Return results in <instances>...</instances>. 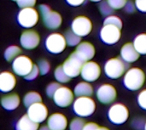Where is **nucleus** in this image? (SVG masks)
<instances>
[{
  "mask_svg": "<svg viewBox=\"0 0 146 130\" xmlns=\"http://www.w3.org/2000/svg\"><path fill=\"white\" fill-rule=\"evenodd\" d=\"M13 1H16V0H13Z\"/></svg>",
  "mask_w": 146,
  "mask_h": 130,
  "instance_id": "obj_47",
  "label": "nucleus"
},
{
  "mask_svg": "<svg viewBox=\"0 0 146 130\" xmlns=\"http://www.w3.org/2000/svg\"><path fill=\"white\" fill-rule=\"evenodd\" d=\"M54 76H55V78L56 80L60 83H67L70 81L71 77L65 72L63 67H62V65H60L58 66L56 69H55V72H54Z\"/></svg>",
  "mask_w": 146,
  "mask_h": 130,
  "instance_id": "obj_28",
  "label": "nucleus"
},
{
  "mask_svg": "<svg viewBox=\"0 0 146 130\" xmlns=\"http://www.w3.org/2000/svg\"><path fill=\"white\" fill-rule=\"evenodd\" d=\"M38 123L33 121L27 114L22 116L15 124V130H38Z\"/></svg>",
  "mask_w": 146,
  "mask_h": 130,
  "instance_id": "obj_22",
  "label": "nucleus"
},
{
  "mask_svg": "<svg viewBox=\"0 0 146 130\" xmlns=\"http://www.w3.org/2000/svg\"><path fill=\"white\" fill-rule=\"evenodd\" d=\"M38 69H39V72H40L41 75H46L50 70V62L47 60H44V59H42V60H38Z\"/></svg>",
  "mask_w": 146,
  "mask_h": 130,
  "instance_id": "obj_32",
  "label": "nucleus"
},
{
  "mask_svg": "<svg viewBox=\"0 0 146 130\" xmlns=\"http://www.w3.org/2000/svg\"><path fill=\"white\" fill-rule=\"evenodd\" d=\"M97 130H110L108 128H105V127H99Z\"/></svg>",
  "mask_w": 146,
  "mask_h": 130,
  "instance_id": "obj_44",
  "label": "nucleus"
},
{
  "mask_svg": "<svg viewBox=\"0 0 146 130\" xmlns=\"http://www.w3.org/2000/svg\"><path fill=\"white\" fill-rule=\"evenodd\" d=\"M90 1L94 2V3H99V2H101V1H103V0H90Z\"/></svg>",
  "mask_w": 146,
  "mask_h": 130,
  "instance_id": "obj_45",
  "label": "nucleus"
},
{
  "mask_svg": "<svg viewBox=\"0 0 146 130\" xmlns=\"http://www.w3.org/2000/svg\"><path fill=\"white\" fill-rule=\"evenodd\" d=\"M38 102H42V97L38 92L35 91H30L27 93L23 98V104L26 107H29L30 106Z\"/></svg>",
  "mask_w": 146,
  "mask_h": 130,
  "instance_id": "obj_25",
  "label": "nucleus"
},
{
  "mask_svg": "<svg viewBox=\"0 0 146 130\" xmlns=\"http://www.w3.org/2000/svg\"><path fill=\"white\" fill-rule=\"evenodd\" d=\"M98 8H99V10H100V13L104 15V16H109V15H111L114 12V9L108 3L107 1H101V3H99L98 5Z\"/></svg>",
  "mask_w": 146,
  "mask_h": 130,
  "instance_id": "obj_29",
  "label": "nucleus"
},
{
  "mask_svg": "<svg viewBox=\"0 0 146 130\" xmlns=\"http://www.w3.org/2000/svg\"><path fill=\"white\" fill-rule=\"evenodd\" d=\"M96 95L100 103L104 105H109L116 100L117 91L113 85L110 83H104L98 87Z\"/></svg>",
  "mask_w": 146,
  "mask_h": 130,
  "instance_id": "obj_12",
  "label": "nucleus"
},
{
  "mask_svg": "<svg viewBox=\"0 0 146 130\" xmlns=\"http://www.w3.org/2000/svg\"><path fill=\"white\" fill-rule=\"evenodd\" d=\"M99 128V126L95 123H87L85 124L83 130H97Z\"/></svg>",
  "mask_w": 146,
  "mask_h": 130,
  "instance_id": "obj_40",
  "label": "nucleus"
},
{
  "mask_svg": "<svg viewBox=\"0 0 146 130\" xmlns=\"http://www.w3.org/2000/svg\"><path fill=\"white\" fill-rule=\"evenodd\" d=\"M121 37V29L114 25H104L100 30L101 40L109 45L115 44Z\"/></svg>",
  "mask_w": 146,
  "mask_h": 130,
  "instance_id": "obj_10",
  "label": "nucleus"
},
{
  "mask_svg": "<svg viewBox=\"0 0 146 130\" xmlns=\"http://www.w3.org/2000/svg\"><path fill=\"white\" fill-rule=\"evenodd\" d=\"M96 110V103L91 96H80L73 103V111L78 117L87 118L92 116Z\"/></svg>",
  "mask_w": 146,
  "mask_h": 130,
  "instance_id": "obj_2",
  "label": "nucleus"
},
{
  "mask_svg": "<svg viewBox=\"0 0 146 130\" xmlns=\"http://www.w3.org/2000/svg\"><path fill=\"white\" fill-rule=\"evenodd\" d=\"M114 25V26H116L118 27H120L121 29L122 28V20L116 15H109L105 18V20H104V25Z\"/></svg>",
  "mask_w": 146,
  "mask_h": 130,
  "instance_id": "obj_31",
  "label": "nucleus"
},
{
  "mask_svg": "<svg viewBox=\"0 0 146 130\" xmlns=\"http://www.w3.org/2000/svg\"><path fill=\"white\" fill-rule=\"evenodd\" d=\"M136 50L140 54H146V33L137 35L133 42Z\"/></svg>",
  "mask_w": 146,
  "mask_h": 130,
  "instance_id": "obj_24",
  "label": "nucleus"
},
{
  "mask_svg": "<svg viewBox=\"0 0 146 130\" xmlns=\"http://www.w3.org/2000/svg\"><path fill=\"white\" fill-rule=\"evenodd\" d=\"M46 49L51 54H61L68 46L65 36L59 32H53L50 34L44 42Z\"/></svg>",
  "mask_w": 146,
  "mask_h": 130,
  "instance_id": "obj_5",
  "label": "nucleus"
},
{
  "mask_svg": "<svg viewBox=\"0 0 146 130\" xmlns=\"http://www.w3.org/2000/svg\"><path fill=\"white\" fill-rule=\"evenodd\" d=\"M74 52L85 62H86V61L92 60V59L95 55L96 50L92 43L87 41H83L78 46H76V49Z\"/></svg>",
  "mask_w": 146,
  "mask_h": 130,
  "instance_id": "obj_17",
  "label": "nucleus"
},
{
  "mask_svg": "<svg viewBox=\"0 0 146 130\" xmlns=\"http://www.w3.org/2000/svg\"><path fill=\"white\" fill-rule=\"evenodd\" d=\"M124 9L127 13L128 14H132V13H134L135 10L137 9L136 8V5H135V3H133V1H127V3H126L125 7H124Z\"/></svg>",
  "mask_w": 146,
  "mask_h": 130,
  "instance_id": "obj_38",
  "label": "nucleus"
},
{
  "mask_svg": "<svg viewBox=\"0 0 146 130\" xmlns=\"http://www.w3.org/2000/svg\"><path fill=\"white\" fill-rule=\"evenodd\" d=\"M127 72L125 61L119 57H113L104 65V73L110 79H118Z\"/></svg>",
  "mask_w": 146,
  "mask_h": 130,
  "instance_id": "obj_3",
  "label": "nucleus"
},
{
  "mask_svg": "<svg viewBox=\"0 0 146 130\" xmlns=\"http://www.w3.org/2000/svg\"><path fill=\"white\" fill-rule=\"evenodd\" d=\"M71 30L81 37H86L92 31V22L86 15H78L71 23Z\"/></svg>",
  "mask_w": 146,
  "mask_h": 130,
  "instance_id": "obj_8",
  "label": "nucleus"
},
{
  "mask_svg": "<svg viewBox=\"0 0 146 130\" xmlns=\"http://www.w3.org/2000/svg\"><path fill=\"white\" fill-rule=\"evenodd\" d=\"M74 93L77 97L92 96L93 95V88L89 82H80L74 87Z\"/></svg>",
  "mask_w": 146,
  "mask_h": 130,
  "instance_id": "obj_23",
  "label": "nucleus"
},
{
  "mask_svg": "<svg viewBox=\"0 0 146 130\" xmlns=\"http://www.w3.org/2000/svg\"><path fill=\"white\" fill-rule=\"evenodd\" d=\"M17 5L21 8H28V7H34L37 0H16Z\"/></svg>",
  "mask_w": 146,
  "mask_h": 130,
  "instance_id": "obj_37",
  "label": "nucleus"
},
{
  "mask_svg": "<svg viewBox=\"0 0 146 130\" xmlns=\"http://www.w3.org/2000/svg\"><path fill=\"white\" fill-rule=\"evenodd\" d=\"M61 86H62V85H61L60 83H58V82H57V83H55V82L50 83L46 87V95H47V96L50 97V98H53L55 93L56 92V90H57Z\"/></svg>",
  "mask_w": 146,
  "mask_h": 130,
  "instance_id": "obj_33",
  "label": "nucleus"
},
{
  "mask_svg": "<svg viewBox=\"0 0 146 130\" xmlns=\"http://www.w3.org/2000/svg\"><path fill=\"white\" fill-rule=\"evenodd\" d=\"M40 74V72H39V69H38V65H35L33 66L32 71L29 72V74H27L24 78L27 81H32V80H34L38 77V76Z\"/></svg>",
  "mask_w": 146,
  "mask_h": 130,
  "instance_id": "obj_35",
  "label": "nucleus"
},
{
  "mask_svg": "<svg viewBox=\"0 0 146 130\" xmlns=\"http://www.w3.org/2000/svg\"><path fill=\"white\" fill-rule=\"evenodd\" d=\"M47 125L51 130H65L68 127V119L62 113H54L48 118Z\"/></svg>",
  "mask_w": 146,
  "mask_h": 130,
  "instance_id": "obj_20",
  "label": "nucleus"
},
{
  "mask_svg": "<svg viewBox=\"0 0 146 130\" xmlns=\"http://www.w3.org/2000/svg\"><path fill=\"white\" fill-rule=\"evenodd\" d=\"M21 53V49L17 45L9 46L4 51V59L7 61L14 60L17 56H19Z\"/></svg>",
  "mask_w": 146,
  "mask_h": 130,
  "instance_id": "obj_26",
  "label": "nucleus"
},
{
  "mask_svg": "<svg viewBox=\"0 0 146 130\" xmlns=\"http://www.w3.org/2000/svg\"><path fill=\"white\" fill-rule=\"evenodd\" d=\"M86 62L76 54L75 52H73L63 62L62 67L65 72L71 77H77L81 73L82 67Z\"/></svg>",
  "mask_w": 146,
  "mask_h": 130,
  "instance_id": "obj_6",
  "label": "nucleus"
},
{
  "mask_svg": "<svg viewBox=\"0 0 146 130\" xmlns=\"http://www.w3.org/2000/svg\"><path fill=\"white\" fill-rule=\"evenodd\" d=\"M137 100H138L139 106L142 109L146 110V89H144V90H142V91L139 94Z\"/></svg>",
  "mask_w": 146,
  "mask_h": 130,
  "instance_id": "obj_36",
  "label": "nucleus"
},
{
  "mask_svg": "<svg viewBox=\"0 0 146 130\" xmlns=\"http://www.w3.org/2000/svg\"><path fill=\"white\" fill-rule=\"evenodd\" d=\"M145 82V74L144 71L139 67L129 68L123 76V84L131 91L139 90L144 86Z\"/></svg>",
  "mask_w": 146,
  "mask_h": 130,
  "instance_id": "obj_1",
  "label": "nucleus"
},
{
  "mask_svg": "<svg viewBox=\"0 0 146 130\" xmlns=\"http://www.w3.org/2000/svg\"><path fill=\"white\" fill-rule=\"evenodd\" d=\"M86 122L82 118H75L69 123V130H83Z\"/></svg>",
  "mask_w": 146,
  "mask_h": 130,
  "instance_id": "obj_30",
  "label": "nucleus"
},
{
  "mask_svg": "<svg viewBox=\"0 0 146 130\" xmlns=\"http://www.w3.org/2000/svg\"><path fill=\"white\" fill-rule=\"evenodd\" d=\"M54 103L62 108L71 106L74 101V93L66 86H61L53 96Z\"/></svg>",
  "mask_w": 146,
  "mask_h": 130,
  "instance_id": "obj_11",
  "label": "nucleus"
},
{
  "mask_svg": "<svg viewBox=\"0 0 146 130\" xmlns=\"http://www.w3.org/2000/svg\"><path fill=\"white\" fill-rule=\"evenodd\" d=\"M81 77L89 83L97 81L101 76V67L96 61L89 60L86 61L81 70Z\"/></svg>",
  "mask_w": 146,
  "mask_h": 130,
  "instance_id": "obj_13",
  "label": "nucleus"
},
{
  "mask_svg": "<svg viewBox=\"0 0 146 130\" xmlns=\"http://www.w3.org/2000/svg\"><path fill=\"white\" fill-rule=\"evenodd\" d=\"M20 43L23 49L32 50L38 46L40 43V37L36 31L27 29L21 34Z\"/></svg>",
  "mask_w": 146,
  "mask_h": 130,
  "instance_id": "obj_14",
  "label": "nucleus"
},
{
  "mask_svg": "<svg viewBox=\"0 0 146 130\" xmlns=\"http://www.w3.org/2000/svg\"><path fill=\"white\" fill-rule=\"evenodd\" d=\"M16 85V77L10 72H3L0 74V90L3 93L12 91Z\"/></svg>",
  "mask_w": 146,
  "mask_h": 130,
  "instance_id": "obj_19",
  "label": "nucleus"
},
{
  "mask_svg": "<svg viewBox=\"0 0 146 130\" xmlns=\"http://www.w3.org/2000/svg\"><path fill=\"white\" fill-rule=\"evenodd\" d=\"M42 20L45 27L50 30H56L62 26V15L53 10H50L48 13L42 15Z\"/></svg>",
  "mask_w": 146,
  "mask_h": 130,
  "instance_id": "obj_16",
  "label": "nucleus"
},
{
  "mask_svg": "<svg viewBox=\"0 0 146 130\" xmlns=\"http://www.w3.org/2000/svg\"><path fill=\"white\" fill-rule=\"evenodd\" d=\"M67 43L70 47H75L78 46L81 43V37L77 35L75 32H74L72 30H68L64 34Z\"/></svg>",
  "mask_w": 146,
  "mask_h": 130,
  "instance_id": "obj_27",
  "label": "nucleus"
},
{
  "mask_svg": "<svg viewBox=\"0 0 146 130\" xmlns=\"http://www.w3.org/2000/svg\"><path fill=\"white\" fill-rule=\"evenodd\" d=\"M48 109L42 102L35 103L27 107V115L34 122L41 123L48 118Z\"/></svg>",
  "mask_w": 146,
  "mask_h": 130,
  "instance_id": "obj_15",
  "label": "nucleus"
},
{
  "mask_svg": "<svg viewBox=\"0 0 146 130\" xmlns=\"http://www.w3.org/2000/svg\"><path fill=\"white\" fill-rule=\"evenodd\" d=\"M106 1L115 10H118L123 9L128 0H106Z\"/></svg>",
  "mask_w": 146,
  "mask_h": 130,
  "instance_id": "obj_34",
  "label": "nucleus"
},
{
  "mask_svg": "<svg viewBox=\"0 0 146 130\" xmlns=\"http://www.w3.org/2000/svg\"><path fill=\"white\" fill-rule=\"evenodd\" d=\"M121 58L126 63H133L137 61L139 58L140 54L136 50L133 43H126L121 48Z\"/></svg>",
  "mask_w": 146,
  "mask_h": 130,
  "instance_id": "obj_18",
  "label": "nucleus"
},
{
  "mask_svg": "<svg viewBox=\"0 0 146 130\" xmlns=\"http://www.w3.org/2000/svg\"><path fill=\"white\" fill-rule=\"evenodd\" d=\"M21 100L17 94H9L4 95L1 100L2 106L7 111H14L20 105Z\"/></svg>",
  "mask_w": 146,
  "mask_h": 130,
  "instance_id": "obj_21",
  "label": "nucleus"
},
{
  "mask_svg": "<svg viewBox=\"0 0 146 130\" xmlns=\"http://www.w3.org/2000/svg\"><path fill=\"white\" fill-rule=\"evenodd\" d=\"M145 130H146V123H145Z\"/></svg>",
  "mask_w": 146,
  "mask_h": 130,
  "instance_id": "obj_46",
  "label": "nucleus"
},
{
  "mask_svg": "<svg viewBox=\"0 0 146 130\" xmlns=\"http://www.w3.org/2000/svg\"><path fill=\"white\" fill-rule=\"evenodd\" d=\"M38 9H39V11H40V13H41L42 15L44 14H46V13H48L50 10H51L50 7L48 6V5H46V4H40L38 6Z\"/></svg>",
  "mask_w": 146,
  "mask_h": 130,
  "instance_id": "obj_42",
  "label": "nucleus"
},
{
  "mask_svg": "<svg viewBox=\"0 0 146 130\" xmlns=\"http://www.w3.org/2000/svg\"><path fill=\"white\" fill-rule=\"evenodd\" d=\"M33 66V60L28 56L20 54L13 60L12 70L15 75L25 77L32 71Z\"/></svg>",
  "mask_w": 146,
  "mask_h": 130,
  "instance_id": "obj_9",
  "label": "nucleus"
},
{
  "mask_svg": "<svg viewBox=\"0 0 146 130\" xmlns=\"http://www.w3.org/2000/svg\"><path fill=\"white\" fill-rule=\"evenodd\" d=\"M66 2L71 6L78 7V6L82 5L86 2V0H66Z\"/></svg>",
  "mask_w": 146,
  "mask_h": 130,
  "instance_id": "obj_41",
  "label": "nucleus"
},
{
  "mask_svg": "<svg viewBox=\"0 0 146 130\" xmlns=\"http://www.w3.org/2000/svg\"><path fill=\"white\" fill-rule=\"evenodd\" d=\"M134 3L138 10L146 13V0H135Z\"/></svg>",
  "mask_w": 146,
  "mask_h": 130,
  "instance_id": "obj_39",
  "label": "nucleus"
},
{
  "mask_svg": "<svg viewBox=\"0 0 146 130\" xmlns=\"http://www.w3.org/2000/svg\"><path fill=\"white\" fill-rule=\"evenodd\" d=\"M39 20L38 11L34 7L21 9L17 14L18 24L26 29H31L37 25Z\"/></svg>",
  "mask_w": 146,
  "mask_h": 130,
  "instance_id": "obj_4",
  "label": "nucleus"
},
{
  "mask_svg": "<svg viewBox=\"0 0 146 130\" xmlns=\"http://www.w3.org/2000/svg\"><path fill=\"white\" fill-rule=\"evenodd\" d=\"M109 120L115 124L121 125L126 123L129 118V112L127 107L121 103H116L112 105L108 112Z\"/></svg>",
  "mask_w": 146,
  "mask_h": 130,
  "instance_id": "obj_7",
  "label": "nucleus"
},
{
  "mask_svg": "<svg viewBox=\"0 0 146 130\" xmlns=\"http://www.w3.org/2000/svg\"><path fill=\"white\" fill-rule=\"evenodd\" d=\"M38 130H51L49 127H48V125H44V126H41Z\"/></svg>",
  "mask_w": 146,
  "mask_h": 130,
  "instance_id": "obj_43",
  "label": "nucleus"
}]
</instances>
